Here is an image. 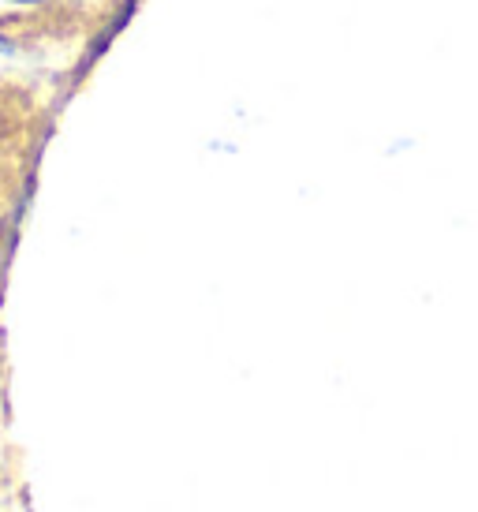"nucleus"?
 <instances>
[{
    "mask_svg": "<svg viewBox=\"0 0 478 512\" xmlns=\"http://www.w3.org/2000/svg\"><path fill=\"white\" fill-rule=\"evenodd\" d=\"M12 4H42V0H12Z\"/></svg>",
    "mask_w": 478,
    "mask_h": 512,
    "instance_id": "nucleus-1",
    "label": "nucleus"
}]
</instances>
